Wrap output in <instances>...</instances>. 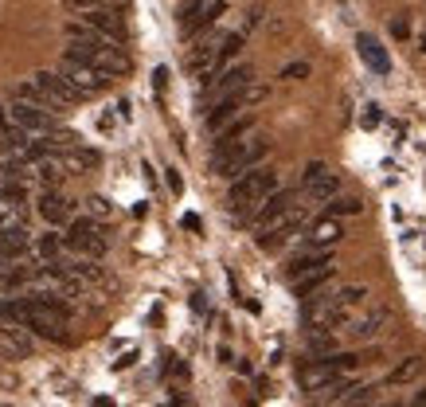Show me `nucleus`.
<instances>
[{"label": "nucleus", "instance_id": "obj_1", "mask_svg": "<svg viewBox=\"0 0 426 407\" xmlns=\"http://www.w3.org/2000/svg\"><path fill=\"white\" fill-rule=\"evenodd\" d=\"M67 35L75 40V43L67 47V55H78L83 63L98 67L102 75L117 78V75H126V71H129V55H126L122 47H117L114 40L98 35L94 28H86V24H71V28H67Z\"/></svg>", "mask_w": 426, "mask_h": 407}, {"label": "nucleus", "instance_id": "obj_2", "mask_svg": "<svg viewBox=\"0 0 426 407\" xmlns=\"http://www.w3.org/2000/svg\"><path fill=\"white\" fill-rule=\"evenodd\" d=\"M270 145L262 141V137H247V141H227V145H215V153H211V172L215 177H239V172L254 169V165L266 157Z\"/></svg>", "mask_w": 426, "mask_h": 407}, {"label": "nucleus", "instance_id": "obj_3", "mask_svg": "<svg viewBox=\"0 0 426 407\" xmlns=\"http://www.w3.org/2000/svg\"><path fill=\"white\" fill-rule=\"evenodd\" d=\"M274 188H278V172L254 165V169H247V172L235 177L231 192H227V208H231V212H251L254 204H259L262 196H270Z\"/></svg>", "mask_w": 426, "mask_h": 407}, {"label": "nucleus", "instance_id": "obj_4", "mask_svg": "<svg viewBox=\"0 0 426 407\" xmlns=\"http://www.w3.org/2000/svg\"><path fill=\"white\" fill-rule=\"evenodd\" d=\"M301 228H305V208H301V204H290V208H285V212H278L270 223H262L254 243H259L262 251H278V247H285Z\"/></svg>", "mask_w": 426, "mask_h": 407}, {"label": "nucleus", "instance_id": "obj_5", "mask_svg": "<svg viewBox=\"0 0 426 407\" xmlns=\"http://www.w3.org/2000/svg\"><path fill=\"white\" fill-rule=\"evenodd\" d=\"M59 75L67 78V83L83 94V98H94V94H102V90L110 86V75H102L98 67L83 63L78 55H63V63H59Z\"/></svg>", "mask_w": 426, "mask_h": 407}, {"label": "nucleus", "instance_id": "obj_6", "mask_svg": "<svg viewBox=\"0 0 426 407\" xmlns=\"http://www.w3.org/2000/svg\"><path fill=\"white\" fill-rule=\"evenodd\" d=\"M356 365V356H333V360H309V365H301L297 372V384L305 391H325L329 384H336V376L344 372V368Z\"/></svg>", "mask_w": 426, "mask_h": 407}, {"label": "nucleus", "instance_id": "obj_7", "mask_svg": "<svg viewBox=\"0 0 426 407\" xmlns=\"http://www.w3.org/2000/svg\"><path fill=\"white\" fill-rule=\"evenodd\" d=\"M63 247H71L75 254H86V259H102L106 254V235L98 231L94 220H75L71 231L63 235Z\"/></svg>", "mask_w": 426, "mask_h": 407}, {"label": "nucleus", "instance_id": "obj_8", "mask_svg": "<svg viewBox=\"0 0 426 407\" xmlns=\"http://www.w3.org/2000/svg\"><path fill=\"white\" fill-rule=\"evenodd\" d=\"M387 317H391V309H387V305H368V309H364V305H360L356 314L348 317V337L352 341H372V337H379V329H384L387 325Z\"/></svg>", "mask_w": 426, "mask_h": 407}, {"label": "nucleus", "instance_id": "obj_9", "mask_svg": "<svg viewBox=\"0 0 426 407\" xmlns=\"http://www.w3.org/2000/svg\"><path fill=\"white\" fill-rule=\"evenodd\" d=\"M83 24L94 28L98 35H106V40H114V43H126V20L117 16L110 4H86Z\"/></svg>", "mask_w": 426, "mask_h": 407}, {"label": "nucleus", "instance_id": "obj_10", "mask_svg": "<svg viewBox=\"0 0 426 407\" xmlns=\"http://www.w3.org/2000/svg\"><path fill=\"white\" fill-rule=\"evenodd\" d=\"M12 122H16L20 129H28V134H55V118H51V110H43V106H35V102H24V98H16L12 102Z\"/></svg>", "mask_w": 426, "mask_h": 407}, {"label": "nucleus", "instance_id": "obj_11", "mask_svg": "<svg viewBox=\"0 0 426 407\" xmlns=\"http://www.w3.org/2000/svg\"><path fill=\"white\" fill-rule=\"evenodd\" d=\"M35 83H40V90L47 94L51 110H67V106H75V102H83V94H78L75 86L67 83V78L59 75V71H40V75H35Z\"/></svg>", "mask_w": 426, "mask_h": 407}, {"label": "nucleus", "instance_id": "obj_12", "mask_svg": "<svg viewBox=\"0 0 426 407\" xmlns=\"http://www.w3.org/2000/svg\"><path fill=\"white\" fill-rule=\"evenodd\" d=\"M364 302H368V290L364 286H344V290H336V294H329V329L344 325Z\"/></svg>", "mask_w": 426, "mask_h": 407}, {"label": "nucleus", "instance_id": "obj_13", "mask_svg": "<svg viewBox=\"0 0 426 407\" xmlns=\"http://www.w3.org/2000/svg\"><path fill=\"white\" fill-rule=\"evenodd\" d=\"M219 16H227V4H223V0H203L200 8L184 12V35L192 40V35H200V32H208V28H215Z\"/></svg>", "mask_w": 426, "mask_h": 407}, {"label": "nucleus", "instance_id": "obj_14", "mask_svg": "<svg viewBox=\"0 0 426 407\" xmlns=\"http://www.w3.org/2000/svg\"><path fill=\"white\" fill-rule=\"evenodd\" d=\"M356 51H360V59L368 63L376 75H387V71H391V55H387L384 43H379L372 32H360L356 35Z\"/></svg>", "mask_w": 426, "mask_h": 407}, {"label": "nucleus", "instance_id": "obj_15", "mask_svg": "<svg viewBox=\"0 0 426 407\" xmlns=\"http://www.w3.org/2000/svg\"><path fill=\"white\" fill-rule=\"evenodd\" d=\"M251 83V67L247 63H239V67H223L219 71V78H208V94H231V90H242V86Z\"/></svg>", "mask_w": 426, "mask_h": 407}, {"label": "nucleus", "instance_id": "obj_16", "mask_svg": "<svg viewBox=\"0 0 426 407\" xmlns=\"http://www.w3.org/2000/svg\"><path fill=\"white\" fill-rule=\"evenodd\" d=\"M336 274V266L333 263H321V266H313V271H305V274H297V278H290L293 282V297H309V294H317L321 286H325L329 278Z\"/></svg>", "mask_w": 426, "mask_h": 407}, {"label": "nucleus", "instance_id": "obj_17", "mask_svg": "<svg viewBox=\"0 0 426 407\" xmlns=\"http://www.w3.org/2000/svg\"><path fill=\"white\" fill-rule=\"evenodd\" d=\"M71 212H75V208H71V200H67V196H59L55 188H47V192L40 196V216H43L47 223H67Z\"/></svg>", "mask_w": 426, "mask_h": 407}, {"label": "nucleus", "instance_id": "obj_18", "mask_svg": "<svg viewBox=\"0 0 426 407\" xmlns=\"http://www.w3.org/2000/svg\"><path fill=\"white\" fill-rule=\"evenodd\" d=\"M341 235H344V228L336 223V216H325V220H317L309 228V247H333V243H341Z\"/></svg>", "mask_w": 426, "mask_h": 407}, {"label": "nucleus", "instance_id": "obj_19", "mask_svg": "<svg viewBox=\"0 0 426 407\" xmlns=\"http://www.w3.org/2000/svg\"><path fill=\"white\" fill-rule=\"evenodd\" d=\"M59 161H63V169H71V172H90V169H98V153L67 145V149L59 153Z\"/></svg>", "mask_w": 426, "mask_h": 407}, {"label": "nucleus", "instance_id": "obj_20", "mask_svg": "<svg viewBox=\"0 0 426 407\" xmlns=\"http://www.w3.org/2000/svg\"><path fill=\"white\" fill-rule=\"evenodd\" d=\"M336 192H341V180H336L329 169L321 172V177H313L309 184H305V196H309V200H317V204H325L329 196H336Z\"/></svg>", "mask_w": 426, "mask_h": 407}, {"label": "nucleus", "instance_id": "obj_21", "mask_svg": "<svg viewBox=\"0 0 426 407\" xmlns=\"http://www.w3.org/2000/svg\"><path fill=\"white\" fill-rule=\"evenodd\" d=\"M28 141H32V134H28V129H12V126H4L0 129V149L4 153H12V157H24L28 153Z\"/></svg>", "mask_w": 426, "mask_h": 407}, {"label": "nucleus", "instance_id": "obj_22", "mask_svg": "<svg viewBox=\"0 0 426 407\" xmlns=\"http://www.w3.org/2000/svg\"><path fill=\"white\" fill-rule=\"evenodd\" d=\"M35 172H40V180H43L47 188H55L59 180H63V172H67V169H63V161H59V157L43 153V157H40V165H35Z\"/></svg>", "mask_w": 426, "mask_h": 407}, {"label": "nucleus", "instance_id": "obj_23", "mask_svg": "<svg viewBox=\"0 0 426 407\" xmlns=\"http://www.w3.org/2000/svg\"><path fill=\"white\" fill-rule=\"evenodd\" d=\"M422 368H426V360L422 356H407L399 368H395L391 376H387V384H410L415 376H422Z\"/></svg>", "mask_w": 426, "mask_h": 407}, {"label": "nucleus", "instance_id": "obj_24", "mask_svg": "<svg viewBox=\"0 0 426 407\" xmlns=\"http://www.w3.org/2000/svg\"><path fill=\"white\" fill-rule=\"evenodd\" d=\"M251 126H254V122L251 118H239V122H227V126H219L215 129V137H219V141L215 145H227V141H239V137H247V134H251Z\"/></svg>", "mask_w": 426, "mask_h": 407}, {"label": "nucleus", "instance_id": "obj_25", "mask_svg": "<svg viewBox=\"0 0 426 407\" xmlns=\"http://www.w3.org/2000/svg\"><path fill=\"white\" fill-rule=\"evenodd\" d=\"M360 208H364L360 196H329V216H360Z\"/></svg>", "mask_w": 426, "mask_h": 407}, {"label": "nucleus", "instance_id": "obj_26", "mask_svg": "<svg viewBox=\"0 0 426 407\" xmlns=\"http://www.w3.org/2000/svg\"><path fill=\"white\" fill-rule=\"evenodd\" d=\"M24 180H4L0 184V204H8V208H24Z\"/></svg>", "mask_w": 426, "mask_h": 407}, {"label": "nucleus", "instance_id": "obj_27", "mask_svg": "<svg viewBox=\"0 0 426 407\" xmlns=\"http://www.w3.org/2000/svg\"><path fill=\"white\" fill-rule=\"evenodd\" d=\"M321 263H333V259H329V254H301V259L290 263V278H297V274L313 271V266H321Z\"/></svg>", "mask_w": 426, "mask_h": 407}, {"label": "nucleus", "instance_id": "obj_28", "mask_svg": "<svg viewBox=\"0 0 426 407\" xmlns=\"http://www.w3.org/2000/svg\"><path fill=\"white\" fill-rule=\"evenodd\" d=\"M35 251L43 254V263H47V259H59V251H63V239H59V235H40V239H35Z\"/></svg>", "mask_w": 426, "mask_h": 407}, {"label": "nucleus", "instance_id": "obj_29", "mask_svg": "<svg viewBox=\"0 0 426 407\" xmlns=\"http://www.w3.org/2000/svg\"><path fill=\"white\" fill-rule=\"evenodd\" d=\"M336 348V341L329 337V333H313V353H321V356H329Z\"/></svg>", "mask_w": 426, "mask_h": 407}, {"label": "nucleus", "instance_id": "obj_30", "mask_svg": "<svg viewBox=\"0 0 426 407\" xmlns=\"http://www.w3.org/2000/svg\"><path fill=\"white\" fill-rule=\"evenodd\" d=\"M305 75H309V63H290L282 71V78H305Z\"/></svg>", "mask_w": 426, "mask_h": 407}, {"label": "nucleus", "instance_id": "obj_31", "mask_svg": "<svg viewBox=\"0 0 426 407\" xmlns=\"http://www.w3.org/2000/svg\"><path fill=\"white\" fill-rule=\"evenodd\" d=\"M165 86H168V71H165V67H157V71H153V90L165 94Z\"/></svg>", "mask_w": 426, "mask_h": 407}, {"label": "nucleus", "instance_id": "obj_32", "mask_svg": "<svg viewBox=\"0 0 426 407\" xmlns=\"http://www.w3.org/2000/svg\"><path fill=\"white\" fill-rule=\"evenodd\" d=\"M165 180H168V188H172V192H184V180H180V172H176V169H168Z\"/></svg>", "mask_w": 426, "mask_h": 407}, {"label": "nucleus", "instance_id": "obj_33", "mask_svg": "<svg viewBox=\"0 0 426 407\" xmlns=\"http://www.w3.org/2000/svg\"><path fill=\"white\" fill-rule=\"evenodd\" d=\"M90 212H94V216H110V204L102 200V196H94V200H90Z\"/></svg>", "mask_w": 426, "mask_h": 407}, {"label": "nucleus", "instance_id": "obj_34", "mask_svg": "<svg viewBox=\"0 0 426 407\" xmlns=\"http://www.w3.org/2000/svg\"><path fill=\"white\" fill-rule=\"evenodd\" d=\"M184 228L188 231H200V216H184Z\"/></svg>", "mask_w": 426, "mask_h": 407}, {"label": "nucleus", "instance_id": "obj_35", "mask_svg": "<svg viewBox=\"0 0 426 407\" xmlns=\"http://www.w3.org/2000/svg\"><path fill=\"white\" fill-rule=\"evenodd\" d=\"M415 407H426V388H422V391H418V396H415Z\"/></svg>", "mask_w": 426, "mask_h": 407}, {"label": "nucleus", "instance_id": "obj_36", "mask_svg": "<svg viewBox=\"0 0 426 407\" xmlns=\"http://www.w3.org/2000/svg\"><path fill=\"white\" fill-rule=\"evenodd\" d=\"M75 4H110V0H75Z\"/></svg>", "mask_w": 426, "mask_h": 407}, {"label": "nucleus", "instance_id": "obj_37", "mask_svg": "<svg viewBox=\"0 0 426 407\" xmlns=\"http://www.w3.org/2000/svg\"><path fill=\"white\" fill-rule=\"evenodd\" d=\"M4 126H8V114H4V110H0V129H4Z\"/></svg>", "mask_w": 426, "mask_h": 407}, {"label": "nucleus", "instance_id": "obj_38", "mask_svg": "<svg viewBox=\"0 0 426 407\" xmlns=\"http://www.w3.org/2000/svg\"><path fill=\"white\" fill-rule=\"evenodd\" d=\"M200 4H203V0H192V4H188V8H184V12H192V8H200Z\"/></svg>", "mask_w": 426, "mask_h": 407}, {"label": "nucleus", "instance_id": "obj_39", "mask_svg": "<svg viewBox=\"0 0 426 407\" xmlns=\"http://www.w3.org/2000/svg\"><path fill=\"white\" fill-rule=\"evenodd\" d=\"M422 51H426V35H422Z\"/></svg>", "mask_w": 426, "mask_h": 407}]
</instances>
